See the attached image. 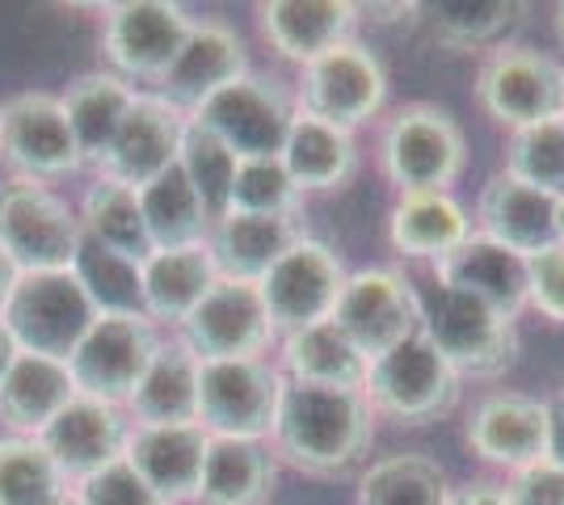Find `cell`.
<instances>
[{
    "label": "cell",
    "mask_w": 564,
    "mask_h": 505,
    "mask_svg": "<svg viewBox=\"0 0 564 505\" xmlns=\"http://www.w3.org/2000/svg\"><path fill=\"white\" fill-rule=\"evenodd\" d=\"M72 488L39 438H0V505H68Z\"/></svg>",
    "instance_id": "obj_37"
},
{
    "label": "cell",
    "mask_w": 564,
    "mask_h": 505,
    "mask_svg": "<svg viewBox=\"0 0 564 505\" xmlns=\"http://www.w3.org/2000/svg\"><path fill=\"white\" fill-rule=\"evenodd\" d=\"M274 497V459L249 438H212L194 505H265Z\"/></svg>",
    "instance_id": "obj_29"
},
{
    "label": "cell",
    "mask_w": 564,
    "mask_h": 505,
    "mask_svg": "<svg viewBox=\"0 0 564 505\" xmlns=\"http://www.w3.org/2000/svg\"><path fill=\"white\" fill-rule=\"evenodd\" d=\"M18 278H22V270L13 265V257L0 249V312H4V304H9V295L18 287Z\"/></svg>",
    "instance_id": "obj_47"
},
{
    "label": "cell",
    "mask_w": 564,
    "mask_h": 505,
    "mask_svg": "<svg viewBox=\"0 0 564 505\" xmlns=\"http://www.w3.org/2000/svg\"><path fill=\"white\" fill-rule=\"evenodd\" d=\"M282 375L265 359L198 362V426L212 438L261 442L274 430Z\"/></svg>",
    "instance_id": "obj_8"
},
{
    "label": "cell",
    "mask_w": 564,
    "mask_h": 505,
    "mask_svg": "<svg viewBox=\"0 0 564 505\" xmlns=\"http://www.w3.org/2000/svg\"><path fill=\"white\" fill-rule=\"evenodd\" d=\"M501 173L547 198H564V114L510 131Z\"/></svg>",
    "instance_id": "obj_39"
},
{
    "label": "cell",
    "mask_w": 564,
    "mask_h": 505,
    "mask_svg": "<svg viewBox=\"0 0 564 505\" xmlns=\"http://www.w3.org/2000/svg\"><path fill=\"white\" fill-rule=\"evenodd\" d=\"M76 396L68 362L18 354L9 375L0 380V421L18 438H39L55 413Z\"/></svg>",
    "instance_id": "obj_28"
},
{
    "label": "cell",
    "mask_w": 564,
    "mask_h": 505,
    "mask_svg": "<svg viewBox=\"0 0 564 505\" xmlns=\"http://www.w3.org/2000/svg\"><path fill=\"white\" fill-rule=\"evenodd\" d=\"M506 493H510V505H564V472L540 459V463L514 472Z\"/></svg>",
    "instance_id": "obj_44"
},
{
    "label": "cell",
    "mask_w": 564,
    "mask_h": 505,
    "mask_svg": "<svg viewBox=\"0 0 564 505\" xmlns=\"http://www.w3.org/2000/svg\"><path fill=\"white\" fill-rule=\"evenodd\" d=\"M346 278L350 274L329 244L312 241V237L291 244L258 283L274 333H300L307 325L329 320Z\"/></svg>",
    "instance_id": "obj_12"
},
{
    "label": "cell",
    "mask_w": 564,
    "mask_h": 505,
    "mask_svg": "<svg viewBox=\"0 0 564 505\" xmlns=\"http://www.w3.org/2000/svg\"><path fill=\"white\" fill-rule=\"evenodd\" d=\"M177 168L186 173L189 186L207 202V211L215 219L224 216L228 186H232V173H236V156L215 140L212 131H203L198 122L189 119H186V131H182V147H177Z\"/></svg>",
    "instance_id": "obj_41"
},
{
    "label": "cell",
    "mask_w": 564,
    "mask_h": 505,
    "mask_svg": "<svg viewBox=\"0 0 564 505\" xmlns=\"http://www.w3.org/2000/svg\"><path fill=\"white\" fill-rule=\"evenodd\" d=\"M177 329H182L177 341L198 362L261 359L265 345L274 341V325L261 304V290L253 283H232V278H215L203 304Z\"/></svg>",
    "instance_id": "obj_15"
},
{
    "label": "cell",
    "mask_w": 564,
    "mask_h": 505,
    "mask_svg": "<svg viewBox=\"0 0 564 505\" xmlns=\"http://www.w3.org/2000/svg\"><path fill=\"white\" fill-rule=\"evenodd\" d=\"M376 413L354 387H316L282 380L274 451L304 476H341L371 451Z\"/></svg>",
    "instance_id": "obj_1"
},
{
    "label": "cell",
    "mask_w": 564,
    "mask_h": 505,
    "mask_svg": "<svg viewBox=\"0 0 564 505\" xmlns=\"http://www.w3.org/2000/svg\"><path fill=\"white\" fill-rule=\"evenodd\" d=\"M434 43L447 51H480L497 47V39L518 25L527 4L518 0H438L422 4Z\"/></svg>",
    "instance_id": "obj_36"
},
{
    "label": "cell",
    "mask_w": 564,
    "mask_h": 505,
    "mask_svg": "<svg viewBox=\"0 0 564 505\" xmlns=\"http://www.w3.org/2000/svg\"><path fill=\"white\" fill-rule=\"evenodd\" d=\"M527 304L564 325V244H547L527 257Z\"/></svg>",
    "instance_id": "obj_43"
},
{
    "label": "cell",
    "mask_w": 564,
    "mask_h": 505,
    "mask_svg": "<svg viewBox=\"0 0 564 505\" xmlns=\"http://www.w3.org/2000/svg\"><path fill=\"white\" fill-rule=\"evenodd\" d=\"M282 366H286V380L316 387L362 392V380H367V359L341 337L333 320H321V325H307L300 333L282 337Z\"/></svg>",
    "instance_id": "obj_35"
},
{
    "label": "cell",
    "mask_w": 564,
    "mask_h": 505,
    "mask_svg": "<svg viewBox=\"0 0 564 505\" xmlns=\"http://www.w3.org/2000/svg\"><path fill=\"white\" fill-rule=\"evenodd\" d=\"M0 165L30 182H55L85 168L59 97L18 94L0 106Z\"/></svg>",
    "instance_id": "obj_13"
},
{
    "label": "cell",
    "mask_w": 564,
    "mask_h": 505,
    "mask_svg": "<svg viewBox=\"0 0 564 505\" xmlns=\"http://www.w3.org/2000/svg\"><path fill=\"white\" fill-rule=\"evenodd\" d=\"M476 216H480L485 237L506 244L518 257H535L547 244H561L556 241V198L522 186L510 173H494L485 182Z\"/></svg>",
    "instance_id": "obj_25"
},
{
    "label": "cell",
    "mask_w": 564,
    "mask_h": 505,
    "mask_svg": "<svg viewBox=\"0 0 564 505\" xmlns=\"http://www.w3.org/2000/svg\"><path fill=\"white\" fill-rule=\"evenodd\" d=\"M127 417L115 405H101L89 396H72L64 409L51 417L39 442L68 481H85L101 468H110L127 451Z\"/></svg>",
    "instance_id": "obj_19"
},
{
    "label": "cell",
    "mask_w": 564,
    "mask_h": 505,
    "mask_svg": "<svg viewBox=\"0 0 564 505\" xmlns=\"http://www.w3.org/2000/svg\"><path fill=\"white\" fill-rule=\"evenodd\" d=\"M72 505H165V502L135 476V468L127 459H118V463L101 468L94 476L76 481Z\"/></svg>",
    "instance_id": "obj_42"
},
{
    "label": "cell",
    "mask_w": 564,
    "mask_h": 505,
    "mask_svg": "<svg viewBox=\"0 0 564 505\" xmlns=\"http://www.w3.org/2000/svg\"><path fill=\"white\" fill-rule=\"evenodd\" d=\"M291 119H295V110H291V101L282 94V85L279 80H265L258 73H245L240 80L224 85L219 94L207 97L189 114V122L212 131L236 161L282 156Z\"/></svg>",
    "instance_id": "obj_9"
},
{
    "label": "cell",
    "mask_w": 564,
    "mask_h": 505,
    "mask_svg": "<svg viewBox=\"0 0 564 505\" xmlns=\"http://www.w3.org/2000/svg\"><path fill=\"white\" fill-rule=\"evenodd\" d=\"M329 320L371 362L417 333V290L392 270H358L346 278Z\"/></svg>",
    "instance_id": "obj_16"
},
{
    "label": "cell",
    "mask_w": 564,
    "mask_h": 505,
    "mask_svg": "<svg viewBox=\"0 0 564 505\" xmlns=\"http://www.w3.org/2000/svg\"><path fill=\"white\" fill-rule=\"evenodd\" d=\"M476 101L501 127H535L564 114V68L535 47H494L476 73Z\"/></svg>",
    "instance_id": "obj_10"
},
{
    "label": "cell",
    "mask_w": 564,
    "mask_h": 505,
    "mask_svg": "<svg viewBox=\"0 0 564 505\" xmlns=\"http://www.w3.org/2000/svg\"><path fill=\"white\" fill-rule=\"evenodd\" d=\"M358 9L346 0H270L258 4L261 39L291 64H312L316 55L350 43Z\"/></svg>",
    "instance_id": "obj_23"
},
{
    "label": "cell",
    "mask_w": 564,
    "mask_h": 505,
    "mask_svg": "<svg viewBox=\"0 0 564 505\" xmlns=\"http://www.w3.org/2000/svg\"><path fill=\"white\" fill-rule=\"evenodd\" d=\"M468 447L485 463L510 468V472L540 463L547 447V405L518 392H497L471 409Z\"/></svg>",
    "instance_id": "obj_21"
},
{
    "label": "cell",
    "mask_w": 564,
    "mask_h": 505,
    "mask_svg": "<svg viewBox=\"0 0 564 505\" xmlns=\"http://www.w3.org/2000/svg\"><path fill=\"white\" fill-rule=\"evenodd\" d=\"M182 131H186L182 110H173L165 97L135 94L106 161L97 165V177H110V182H122L131 190H143L152 177H161L165 168L177 165Z\"/></svg>",
    "instance_id": "obj_18"
},
{
    "label": "cell",
    "mask_w": 564,
    "mask_h": 505,
    "mask_svg": "<svg viewBox=\"0 0 564 505\" xmlns=\"http://www.w3.org/2000/svg\"><path fill=\"white\" fill-rule=\"evenodd\" d=\"M249 73V51L245 39L228 22H203L189 25L186 43L177 51V59L169 64V73L156 80V97H165L173 110L194 114L207 97H215L224 85H232Z\"/></svg>",
    "instance_id": "obj_17"
},
{
    "label": "cell",
    "mask_w": 564,
    "mask_h": 505,
    "mask_svg": "<svg viewBox=\"0 0 564 505\" xmlns=\"http://www.w3.org/2000/svg\"><path fill=\"white\" fill-rule=\"evenodd\" d=\"M379 161L400 194H451L468 161L464 127L430 101L400 106L383 127Z\"/></svg>",
    "instance_id": "obj_4"
},
{
    "label": "cell",
    "mask_w": 564,
    "mask_h": 505,
    "mask_svg": "<svg viewBox=\"0 0 564 505\" xmlns=\"http://www.w3.org/2000/svg\"><path fill=\"white\" fill-rule=\"evenodd\" d=\"M543 405H547V447H543V459L564 472V392L552 396V400H543Z\"/></svg>",
    "instance_id": "obj_45"
},
{
    "label": "cell",
    "mask_w": 564,
    "mask_h": 505,
    "mask_svg": "<svg viewBox=\"0 0 564 505\" xmlns=\"http://www.w3.org/2000/svg\"><path fill=\"white\" fill-rule=\"evenodd\" d=\"M59 101H64V114H68V127L80 147V161L101 165L131 101H135V89L115 73H85L72 80Z\"/></svg>",
    "instance_id": "obj_31"
},
{
    "label": "cell",
    "mask_w": 564,
    "mask_h": 505,
    "mask_svg": "<svg viewBox=\"0 0 564 505\" xmlns=\"http://www.w3.org/2000/svg\"><path fill=\"white\" fill-rule=\"evenodd\" d=\"M215 262L207 244H186V249H152L140 265V304L143 316L156 325H182L203 295L215 287Z\"/></svg>",
    "instance_id": "obj_26"
},
{
    "label": "cell",
    "mask_w": 564,
    "mask_h": 505,
    "mask_svg": "<svg viewBox=\"0 0 564 505\" xmlns=\"http://www.w3.org/2000/svg\"><path fill=\"white\" fill-rule=\"evenodd\" d=\"M300 110L312 119L354 131L371 122L388 97V73L376 59V51L362 43H341V47L316 55L312 64L300 68Z\"/></svg>",
    "instance_id": "obj_11"
},
{
    "label": "cell",
    "mask_w": 564,
    "mask_h": 505,
    "mask_svg": "<svg viewBox=\"0 0 564 505\" xmlns=\"http://www.w3.org/2000/svg\"><path fill=\"white\" fill-rule=\"evenodd\" d=\"M417 290V333L443 354L451 371L464 380H497L518 362L514 320L497 316L480 299L443 287L438 278Z\"/></svg>",
    "instance_id": "obj_2"
},
{
    "label": "cell",
    "mask_w": 564,
    "mask_h": 505,
    "mask_svg": "<svg viewBox=\"0 0 564 505\" xmlns=\"http://www.w3.org/2000/svg\"><path fill=\"white\" fill-rule=\"evenodd\" d=\"M295 241H304L300 216H219L212 223L207 249L219 278L258 287Z\"/></svg>",
    "instance_id": "obj_24"
},
{
    "label": "cell",
    "mask_w": 564,
    "mask_h": 505,
    "mask_svg": "<svg viewBox=\"0 0 564 505\" xmlns=\"http://www.w3.org/2000/svg\"><path fill=\"white\" fill-rule=\"evenodd\" d=\"M80 228H85V241H94L97 249H106L118 262L143 265L152 253L148 241V228H143L140 211V194L122 182L110 177H97L89 194H85V207H80Z\"/></svg>",
    "instance_id": "obj_34"
},
{
    "label": "cell",
    "mask_w": 564,
    "mask_h": 505,
    "mask_svg": "<svg viewBox=\"0 0 564 505\" xmlns=\"http://www.w3.org/2000/svg\"><path fill=\"white\" fill-rule=\"evenodd\" d=\"M300 207H304V194L295 190L279 156L236 161L224 216H300Z\"/></svg>",
    "instance_id": "obj_40"
},
{
    "label": "cell",
    "mask_w": 564,
    "mask_h": 505,
    "mask_svg": "<svg viewBox=\"0 0 564 505\" xmlns=\"http://www.w3.org/2000/svg\"><path fill=\"white\" fill-rule=\"evenodd\" d=\"M135 426H189L198 421V359L182 341H161L152 366L143 371L135 396L127 400Z\"/></svg>",
    "instance_id": "obj_32"
},
{
    "label": "cell",
    "mask_w": 564,
    "mask_h": 505,
    "mask_svg": "<svg viewBox=\"0 0 564 505\" xmlns=\"http://www.w3.org/2000/svg\"><path fill=\"white\" fill-rule=\"evenodd\" d=\"M556 241L564 244V198H556Z\"/></svg>",
    "instance_id": "obj_49"
},
{
    "label": "cell",
    "mask_w": 564,
    "mask_h": 505,
    "mask_svg": "<svg viewBox=\"0 0 564 505\" xmlns=\"http://www.w3.org/2000/svg\"><path fill=\"white\" fill-rule=\"evenodd\" d=\"M161 350L156 325L143 312H97L89 333L72 350L68 375L76 396H89L101 405H127L140 387L143 371Z\"/></svg>",
    "instance_id": "obj_7"
},
{
    "label": "cell",
    "mask_w": 564,
    "mask_h": 505,
    "mask_svg": "<svg viewBox=\"0 0 564 505\" xmlns=\"http://www.w3.org/2000/svg\"><path fill=\"white\" fill-rule=\"evenodd\" d=\"M434 278L468 299H480L506 320H518V312L527 308V257L489 241L485 232L468 237L455 253L434 262Z\"/></svg>",
    "instance_id": "obj_22"
},
{
    "label": "cell",
    "mask_w": 564,
    "mask_h": 505,
    "mask_svg": "<svg viewBox=\"0 0 564 505\" xmlns=\"http://www.w3.org/2000/svg\"><path fill=\"white\" fill-rule=\"evenodd\" d=\"M279 161L286 165V173H291V182H295L300 194H329V190H341L354 177L358 147H354L350 131L329 127V122L295 110Z\"/></svg>",
    "instance_id": "obj_27"
},
{
    "label": "cell",
    "mask_w": 564,
    "mask_h": 505,
    "mask_svg": "<svg viewBox=\"0 0 564 505\" xmlns=\"http://www.w3.org/2000/svg\"><path fill=\"white\" fill-rule=\"evenodd\" d=\"M358 505H451L447 472L425 455H388L362 476Z\"/></svg>",
    "instance_id": "obj_38"
},
{
    "label": "cell",
    "mask_w": 564,
    "mask_h": 505,
    "mask_svg": "<svg viewBox=\"0 0 564 505\" xmlns=\"http://www.w3.org/2000/svg\"><path fill=\"white\" fill-rule=\"evenodd\" d=\"M68 505H72V502H68Z\"/></svg>",
    "instance_id": "obj_51"
},
{
    "label": "cell",
    "mask_w": 564,
    "mask_h": 505,
    "mask_svg": "<svg viewBox=\"0 0 564 505\" xmlns=\"http://www.w3.org/2000/svg\"><path fill=\"white\" fill-rule=\"evenodd\" d=\"M85 241L80 216L47 182L4 177L0 182V249L22 274L72 270Z\"/></svg>",
    "instance_id": "obj_5"
},
{
    "label": "cell",
    "mask_w": 564,
    "mask_h": 505,
    "mask_svg": "<svg viewBox=\"0 0 564 505\" xmlns=\"http://www.w3.org/2000/svg\"><path fill=\"white\" fill-rule=\"evenodd\" d=\"M207 442H212V433L198 421H189V426H135L127 433L122 459L135 468V476L161 502L182 505L194 502V493H198Z\"/></svg>",
    "instance_id": "obj_20"
},
{
    "label": "cell",
    "mask_w": 564,
    "mask_h": 505,
    "mask_svg": "<svg viewBox=\"0 0 564 505\" xmlns=\"http://www.w3.org/2000/svg\"><path fill=\"white\" fill-rule=\"evenodd\" d=\"M556 39H561V47H564V0L556 4Z\"/></svg>",
    "instance_id": "obj_50"
},
{
    "label": "cell",
    "mask_w": 564,
    "mask_h": 505,
    "mask_svg": "<svg viewBox=\"0 0 564 505\" xmlns=\"http://www.w3.org/2000/svg\"><path fill=\"white\" fill-rule=\"evenodd\" d=\"M388 237L404 257L443 262L471 237V223L451 194H400L388 219Z\"/></svg>",
    "instance_id": "obj_30"
},
{
    "label": "cell",
    "mask_w": 564,
    "mask_h": 505,
    "mask_svg": "<svg viewBox=\"0 0 564 505\" xmlns=\"http://www.w3.org/2000/svg\"><path fill=\"white\" fill-rule=\"evenodd\" d=\"M13 359H18V345H13V337H9V329H4V320H0V380L9 375V366H13Z\"/></svg>",
    "instance_id": "obj_48"
},
{
    "label": "cell",
    "mask_w": 564,
    "mask_h": 505,
    "mask_svg": "<svg viewBox=\"0 0 564 505\" xmlns=\"http://www.w3.org/2000/svg\"><path fill=\"white\" fill-rule=\"evenodd\" d=\"M189 18L182 4H165V0H122L106 9L101 22V51L110 59L115 76L131 80H161L169 64L177 59V51L186 43Z\"/></svg>",
    "instance_id": "obj_14"
},
{
    "label": "cell",
    "mask_w": 564,
    "mask_h": 505,
    "mask_svg": "<svg viewBox=\"0 0 564 505\" xmlns=\"http://www.w3.org/2000/svg\"><path fill=\"white\" fill-rule=\"evenodd\" d=\"M140 194L143 228L152 249H186V244H207L212 237L215 216L207 211V202L198 198V190L189 186V177L173 165L161 177H152Z\"/></svg>",
    "instance_id": "obj_33"
},
{
    "label": "cell",
    "mask_w": 564,
    "mask_h": 505,
    "mask_svg": "<svg viewBox=\"0 0 564 505\" xmlns=\"http://www.w3.org/2000/svg\"><path fill=\"white\" fill-rule=\"evenodd\" d=\"M97 312L101 308L76 270H51V274H22L0 320L13 337L18 354L68 362Z\"/></svg>",
    "instance_id": "obj_3"
},
{
    "label": "cell",
    "mask_w": 564,
    "mask_h": 505,
    "mask_svg": "<svg viewBox=\"0 0 564 505\" xmlns=\"http://www.w3.org/2000/svg\"><path fill=\"white\" fill-rule=\"evenodd\" d=\"M362 396L379 417H392L400 426H430L455 409L459 375L422 333H413L388 354L367 362Z\"/></svg>",
    "instance_id": "obj_6"
},
{
    "label": "cell",
    "mask_w": 564,
    "mask_h": 505,
    "mask_svg": "<svg viewBox=\"0 0 564 505\" xmlns=\"http://www.w3.org/2000/svg\"><path fill=\"white\" fill-rule=\"evenodd\" d=\"M451 505H510V493L506 484L471 481L464 488H451Z\"/></svg>",
    "instance_id": "obj_46"
}]
</instances>
